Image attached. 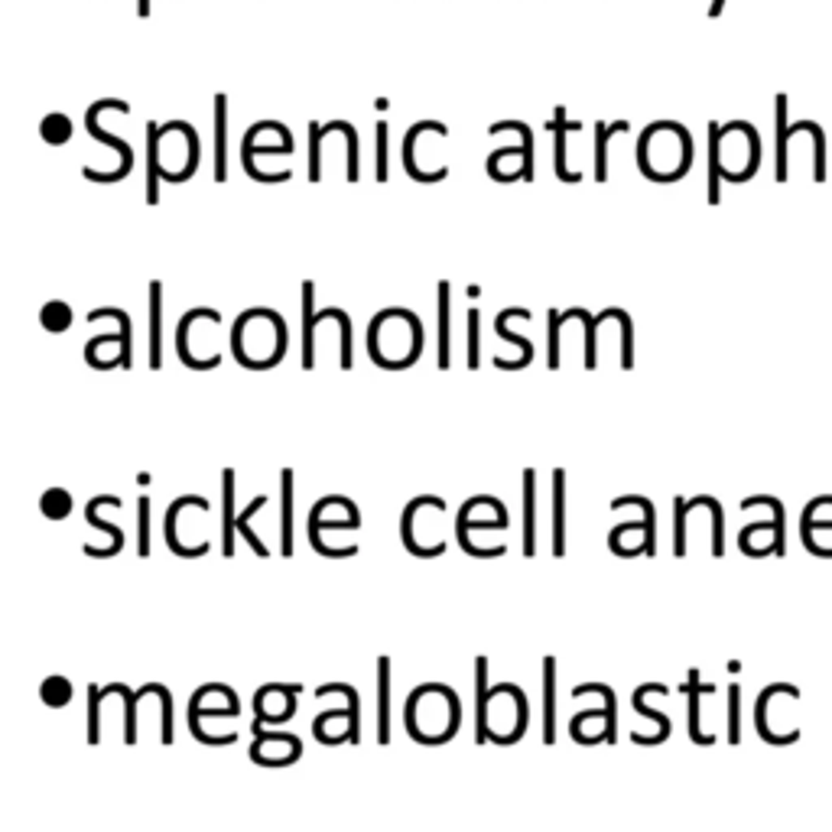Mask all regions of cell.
I'll return each instance as SVG.
<instances>
[{"label":"cell","instance_id":"74e56055","mask_svg":"<svg viewBox=\"0 0 832 832\" xmlns=\"http://www.w3.org/2000/svg\"><path fill=\"white\" fill-rule=\"evenodd\" d=\"M612 319H618L622 325V368L631 371L634 368V325H631V315L618 306H612Z\"/></svg>","mask_w":832,"mask_h":832},{"label":"cell","instance_id":"ab89813d","mask_svg":"<svg viewBox=\"0 0 832 832\" xmlns=\"http://www.w3.org/2000/svg\"><path fill=\"white\" fill-rule=\"evenodd\" d=\"M101 687H89V744H101Z\"/></svg>","mask_w":832,"mask_h":832},{"label":"cell","instance_id":"9a60e30c","mask_svg":"<svg viewBox=\"0 0 832 832\" xmlns=\"http://www.w3.org/2000/svg\"><path fill=\"white\" fill-rule=\"evenodd\" d=\"M520 504H524V556L530 559L537 553V472L524 469V491H520Z\"/></svg>","mask_w":832,"mask_h":832},{"label":"cell","instance_id":"6da1fadb","mask_svg":"<svg viewBox=\"0 0 832 832\" xmlns=\"http://www.w3.org/2000/svg\"><path fill=\"white\" fill-rule=\"evenodd\" d=\"M101 111H117V114H127L130 105L127 101H121V98H101V101H95V105L89 108V114H85V127H89V134L98 140V144L111 146V150H117L121 154V166L114 173H95V170H85V179H91V182H117V179L130 176V170H134V150H130L127 140L114 137V134H105L101 130V124H98V117H101Z\"/></svg>","mask_w":832,"mask_h":832},{"label":"cell","instance_id":"484cf974","mask_svg":"<svg viewBox=\"0 0 832 832\" xmlns=\"http://www.w3.org/2000/svg\"><path fill=\"white\" fill-rule=\"evenodd\" d=\"M647 693H663V696H667V687H663V683H647V687H640L638 693H634V699H631V703H634V709H638L640 715H644V719H650V722H657V725H660V732H657V735L650 738V742H647V744H660L663 738L670 735V719H667L663 712L650 709V706L644 703V699H647Z\"/></svg>","mask_w":832,"mask_h":832},{"label":"cell","instance_id":"52a82bcc","mask_svg":"<svg viewBox=\"0 0 832 832\" xmlns=\"http://www.w3.org/2000/svg\"><path fill=\"white\" fill-rule=\"evenodd\" d=\"M426 130H436V134H443V137H449V127L445 124H439V121H420V124H413L410 130H407V137H404V170H407V176L410 179H416V182H439V179H445L449 176V170H436V173H423L420 166H416V156H413V146H416V140L426 134Z\"/></svg>","mask_w":832,"mask_h":832},{"label":"cell","instance_id":"277c9868","mask_svg":"<svg viewBox=\"0 0 832 832\" xmlns=\"http://www.w3.org/2000/svg\"><path fill=\"white\" fill-rule=\"evenodd\" d=\"M420 508H436V510H445V501L439 498V494H416L410 504L404 508V524H400V534H404V547L407 553H413V556L420 559H433V556H443L445 553V543H433V547H423L416 537H413V520H416V514H420Z\"/></svg>","mask_w":832,"mask_h":832},{"label":"cell","instance_id":"b9f144b4","mask_svg":"<svg viewBox=\"0 0 832 832\" xmlns=\"http://www.w3.org/2000/svg\"><path fill=\"white\" fill-rule=\"evenodd\" d=\"M378 182H388L390 179V154H388V121H378Z\"/></svg>","mask_w":832,"mask_h":832},{"label":"cell","instance_id":"30bf717a","mask_svg":"<svg viewBox=\"0 0 832 832\" xmlns=\"http://www.w3.org/2000/svg\"><path fill=\"white\" fill-rule=\"evenodd\" d=\"M166 137V130L156 127V121L146 124V202L160 205V179H163V160H160V144Z\"/></svg>","mask_w":832,"mask_h":832},{"label":"cell","instance_id":"60d3db41","mask_svg":"<svg viewBox=\"0 0 832 832\" xmlns=\"http://www.w3.org/2000/svg\"><path fill=\"white\" fill-rule=\"evenodd\" d=\"M137 553L144 559L150 556V498L137 501Z\"/></svg>","mask_w":832,"mask_h":832},{"label":"cell","instance_id":"d590c367","mask_svg":"<svg viewBox=\"0 0 832 832\" xmlns=\"http://www.w3.org/2000/svg\"><path fill=\"white\" fill-rule=\"evenodd\" d=\"M325 315H332V319L339 323V329H341L339 364H341V371H351V368H355V364H351V319H348L345 309H325Z\"/></svg>","mask_w":832,"mask_h":832},{"label":"cell","instance_id":"8d00e7d4","mask_svg":"<svg viewBox=\"0 0 832 832\" xmlns=\"http://www.w3.org/2000/svg\"><path fill=\"white\" fill-rule=\"evenodd\" d=\"M569 319H579L582 325H585V371H595L598 368V355H595V329H598V323H595V315L592 313H585V309H569Z\"/></svg>","mask_w":832,"mask_h":832},{"label":"cell","instance_id":"4dcf8cb0","mask_svg":"<svg viewBox=\"0 0 832 832\" xmlns=\"http://www.w3.org/2000/svg\"><path fill=\"white\" fill-rule=\"evenodd\" d=\"M481 309H469V319H465V364L469 371L481 368Z\"/></svg>","mask_w":832,"mask_h":832},{"label":"cell","instance_id":"4fadbf2b","mask_svg":"<svg viewBox=\"0 0 832 832\" xmlns=\"http://www.w3.org/2000/svg\"><path fill=\"white\" fill-rule=\"evenodd\" d=\"M543 742H556V657H543Z\"/></svg>","mask_w":832,"mask_h":832},{"label":"cell","instance_id":"44dd1931","mask_svg":"<svg viewBox=\"0 0 832 832\" xmlns=\"http://www.w3.org/2000/svg\"><path fill=\"white\" fill-rule=\"evenodd\" d=\"M378 744H390V657L378 660Z\"/></svg>","mask_w":832,"mask_h":832},{"label":"cell","instance_id":"2e32d148","mask_svg":"<svg viewBox=\"0 0 832 832\" xmlns=\"http://www.w3.org/2000/svg\"><path fill=\"white\" fill-rule=\"evenodd\" d=\"M547 127L556 134V176L563 179V182H582V173L579 170H569V163H566V137H569V130H579L582 124H569V117H566V108H556V114H553V121L547 124Z\"/></svg>","mask_w":832,"mask_h":832},{"label":"cell","instance_id":"d4e9b609","mask_svg":"<svg viewBox=\"0 0 832 832\" xmlns=\"http://www.w3.org/2000/svg\"><path fill=\"white\" fill-rule=\"evenodd\" d=\"M582 696H602V699H605L608 719H605V728H602V735L612 744L614 738H618V703H614V689L605 687V683H582V687L573 689V699H582Z\"/></svg>","mask_w":832,"mask_h":832},{"label":"cell","instance_id":"3957f363","mask_svg":"<svg viewBox=\"0 0 832 832\" xmlns=\"http://www.w3.org/2000/svg\"><path fill=\"white\" fill-rule=\"evenodd\" d=\"M186 508H199V510H205L209 514L211 510V504H209V498H202V494H182V498H176V501L166 508V547H170L176 556H182V559H195V556H205V553L211 550V543H195V547H186V543L179 540V534H176V520H179V514Z\"/></svg>","mask_w":832,"mask_h":832},{"label":"cell","instance_id":"e575fe53","mask_svg":"<svg viewBox=\"0 0 832 832\" xmlns=\"http://www.w3.org/2000/svg\"><path fill=\"white\" fill-rule=\"evenodd\" d=\"M40 137L52 146L65 144V140L72 137V121H69L65 114H46L40 124Z\"/></svg>","mask_w":832,"mask_h":832},{"label":"cell","instance_id":"ba28073f","mask_svg":"<svg viewBox=\"0 0 832 832\" xmlns=\"http://www.w3.org/2000/svg\"><path fill=\"white\" fill-rule=\"evenodd\" d=\"M439 296V319H436V341H439V371H449L453 364V283L439 280L436 283Z\"/></svg>","mask_w":832,"mask_h":832},{"label":"cell","instance_id":"8992f818","mask_svg":"<svg viewBox=\"0 0 832 832\" xmlns=\"http://www.w3.org/2000/svg\"><path fill=\"white\" fill-rule=\"evenodd\" d=\"M199 319H211V323L219 325L221 323V313H219V309H205V306L189 309V313L182 315L179 329H176V351H179V358H182V364H186V368H192V371H211V368H219V364H221V355H211L209 361H199V358L189 351V329H192V323H199Z\"/></svg>","mask_w":832,"mask_h":832},{"label":"cell","instance_id":"f35d334b","mask_svg":"<svg viewBox=\"0 0 832 832\" xmlns=\"http://www.w3.org/2000/svg\"><path fill=\"white\" fill-rule=\"evenodd\" d=\"M689 735L696 744H709L712 738L699 732V673H689Z\"/></svg>","mask_w":832,"mask_h":832},{"label":"cell","instance_id":"e0dca14e","mask_svg":"<svg viewBox=\"0 0 832 832\" xmlns=\"http://www.w3.org/2000/svg\"><path fill=\"white\" fill-rule=\"evenodd\" d=\"M150 368H163V283L150 280Z\"/></svg>","mask_w":832,"mask_h":832},{"label":"cell","instance_id":"7a4b0ae2","mask_svg":"<svg viewBox=\"0 0 832 832\" xmlns=\"http://www.w3.org/2000/svg\"><path fill=\"white\" fill-rule=\"evenodd\" d=\"M335 501V494H329V498H319V501L313 504V510H309V543H313V550L319 553V556H329V559H341V556H355L358 553V543H348V547H341V550H335V547H325L323 540V530L325 527H339V530H358L361 527V518H348V520H323L325 508Z\"/></svg>","mask_w":832,"mask_h":832},{"label":"cell","instance_id":"ac0fdd59","mask_svg":"<svg viewBox=\"0 0 832 832\" xmlns=\"http://www.w3.org/2000/svg\"><path fill=\"white\" fill-rule=\"evenodd\" d=\"M508 130H514V134H520V182H534V130L527 127L524 121H498L488 127V134H508Z\"/></svg>","mask_w":832,"mask_h":832},{"label":"cell","instance_id":"9c48e42d","mask_svg":"<svg viewBox=\"0 0 832 832\" xmlns=\"http://www.w3.org/2000/svg\"><path fill=\"white\" fill-rule=\"evenodd\" d=\"M475 699H478V715H475V738L478 744L491 742V687H488V657L475 660Z\"/></svg>","mask_w":832,"mask_h":832},{"label":"cell","instance_id":"1f68e13d","mask_svg":"<svg viewBox=\"0 0 832 832\" xmlns=\"http://www.w3.org/2000/svg\"><path fill=\"white\" fill-rule=\"evenodd\" d=\"M40 510L46 520H65L72 514V494L65 488H46L40 498Z\"/></svg>","mask_w":832,"mask_h":832},{"label":"cell","instance_id":"d6a6232c","mask_svg":"<svg viewBox=\"0 0 832 832\" xmlns=\"http://www.w3.org/2000/svg\"><path fill=\"white\" fill-rule=\"evenodd\" d=\"M40 699L49 706V709H62V706L72 703V683H69L65 677H59V673H52V677L42 679Z\"/></svg>","mask_w":832,"mask_h":832},{"label":"cell","instance_id":"bcb514c9","mask_svg":"<svg viewBox=\"0 0 832 832\" xmlns=\"http://www.w3.org/2000/svg\"><path fill=\"white\" fill-rule=\"evenodd\" d=\"M137 14L140 16H150V0H137Z\"/></svg>","mask_w":832,"mask_h":832},{"label":"cell","instance_id":"7402d4cb","mask_svg":"<svg viewBox=\"0 0 832 832\" xmlns=\"http://www.w3.org/2000/svg\"><path fill=\"white\" fill-rule=\"evenodd\" d=\"M228 179V98L215 95V182Z\"/></svg>","mask_w":832,"mask_h":832},{"label":"cell","instance_id":"83f0119b","mask_svg":"<svg viewBox=\"0 0 832 832\" xmlns=\"http://www.w3.org/2000/svg\"><path fill=\"white\" fill-rule=\"evenodd\" d=\"M628 121L618 124H595V182H605L608 179V140L614 134H624Z\"/></svg>","mask_w":832,"mask_h":832},{"label":"cell","instance_id":"f1b7e54d","mask_svg":"<svg viewBox=\"0 0 832 832\" xmlns=\"http://www.w3.org/2000/svg\"><path fill=\"white\" fill-rule=\"evenodd\" d=\"M264 504H267V494H257V498H254V501L248 504V508H244L241 514H238V518H235V530L244 537V540L251 543V550L257 553L260 559H267V556H270V550H267V547H264V540H257V534H254V530H251V518H254V514H257V510H264Z\"/></svg>","mask_w":832,"mask_h":832},{"label":"cell","instance_id":"f6af8a7d","mask_svg":"<svg viewBox=\"0 0 832 832\" xmlns=\"http://www.w3.org/2000/svg\"><path fill=\"white\" fill-rule=\"evenodd\" d=\"M728 738L738 742V687H732V703H728Z\"/></svg>","mask_w":832,"mask_h":832},{"label":"cell","instance_id":"836d02e7","mask_svg":"<svg viewBox=\"0 0 832 832\" xmlns=\"http://www.w3.org/2000/svg\"><path fill=\"white\" fill-rule=\"evenodd\" d=\"M40 323L46 332H65L72 325V309H69V303H62V299H49L40 309Z\"/></svg>","mask_w":832,"mask_h":832},{"label":"cell","instance_id":"cb8c5ba5","mask_svg":"<svg viewBox=\"0 0 832 832\" xmlns=\"http://www.w3.org/2000/svg\"><path fill=\"white\" fill-rule=\"evenodd\" d=\"M325 696H345L348 709H351V719H348V742L358 744L361 742V703H358V689L348 687V683H329V687L315 689V699H325Z\"/></svg>","mask_w":832,"mask_h":832},{"label":"cell","instance_id":"7c38bea8","mask_svg":"<svg viewBox=\"0 0 832 832\" xmlns=\"http://www.w3.org/2000/svg\"><path fill=\"white\" fill-rule=\"evenodd\" d=\"M105 696H121L124 699V742L134 744L137 742V706L144 696H154L156 693V683H146V687H140L137 693H130L124 683H111V687L101 689Z\"/></svg>","mask_w":832,"mask_h":832},{"label":"cell","instance_id":"603a6c76","mask_svg":"<svg viewBox=\"0 0 832 832\" xmlns=\"http://www.w3.org/2000/svg\"><path fill=\"white\" fill-rule=\"evenodd\" d=\"M553 556H566V472H553Z\"/></svg>","mask_w":832,"mask_h":832},{"label":"cell","instance_id":"7bdbcfd3","mask_svg":"<svg viewBox=\"0 0 832 832\" xmlns=\"http://www.w3.org/2000/svg\"><path fill=\"white\" fill-rule=\"evenodd\" d=\"M156 696H160V715H163L160 738H163V744H173V696L163 683H160V689H156Z\"/></svg>","mask_w":832,"mask_h":832},{"label":"cell","instance_id":"5bb4252c","mask_svg":"<svg viewBox=\"0 0 832 832\" xmlns=\"http://www.w3.org/2000/svg\"><path fill=\"white\" fill-rule=\"evenodd\" d=\"M85 520H89L95 530H105L108 537H111V547H91V543H85V556H91V559H111V556H117V553L124 550V543H127V537H124V530L121 527H114V524H108V520H101L98 518V498H91L89 504H85Z\"/></svg>","mask_w":832,"mask_h":832},{"label":"cell","instance_id":"f546056e","mask_svg":"<svg viewBox=\"0 0 832 832\" xmlns=\"http://www.w3.org/2000/svg\"><path fill=\"white\" fill-rule=\"evenodd\" d=\"M98 319H117V323H121V332H124L121 368H130V364H134V348H130V335H134V329H130V315L117 306H101V309H91L89 313V323H98Z\"/></svg>","mask_w":832,"mask_h":832},{"label":"cell","instance_id":"ee69618b","mask_svg":"<svg viewBox=\"0 0 832 832\" xmlns=\"http://www.w3.org/2000/svg\"><path fill=\"white\" fill-rule=\"evenodd\" d=\"M547 323H550V339H547L550 341V358H547V361H550V371H556L559 368V325H563V313L550 309V313H547Z\"/></svg>","mask_w":832,"mask_h":832},{"label":"cell","instance_id":"5b68a950","mask_svg":"<svg viewBox=\"0 0 832 832\" xmlns=\"http://www.w3.org/2000/svg\"><path fill=\"white\" fill-rule=\"evenodd\" d=\"M514 315H524V319H530V309L524 306H508L504 313H498V319H494V332L501 335V339H508L510 345L520 348V358H514V361H508V358H494V368H501V371H524L527 364L534 361V345H530V339H524V335H510L508 332V323L514 319Z\"/></svg>","mask_w":832,"mask_h":832},{"label":"cell","instance_id":"4316f807","mask_svg":"<svg viewBox=\"0 0 832 832\" xmlns=\"http://www.w3.org/2000/svg\"><path fill=\"white\" fill-rule=\"evenodd\" d=\"M624 504H638L640 510H644V553L647 556H654L657 553V514H654V504L647 501V498H640V494H624V498H614L612 501V510H622Z\"/></svg>","mask_w":832,"mask_h":832},{"label":"cell","instance_id":"ffe728a7","mask_svg":"<svg viewBox=\"0 0 832 832\" xmlns=\"http://www.w3.org/2000/svg\"><path fill=\"white\" fill-rule=\"evenodd\" d=\"M221 498H225V520H221V553L235 556V469L221 472Z\"/></svg>","mask_w":832,"mask_h":832},{"label":"cell","instance_id":"d6986e66","mask_svg":"<svg viewBox=\"0 0 832 832\" xmlns=\"http://www.w3.org/2000/svg\"><path fill=\"white\" fill-rule=\"evenodd\" d=\"M293 469H280V553L293 556Z\"/></svg>","mask_w":832,"mask_h":832},{"label":"cell","instance_id":"8fae6325","mask_svg":"<svg viewBox=\"0 0 832 832\" xmlns=\"http://www.w3.org/2000/svg\"><path fill=\"white\" fill-rule=\"evenodd\" d=\"M323 323L315 313V283L303 280V371L315 368V325Z\"/></svg>","mask_w":832,"mask_h":832}]
</instances>
